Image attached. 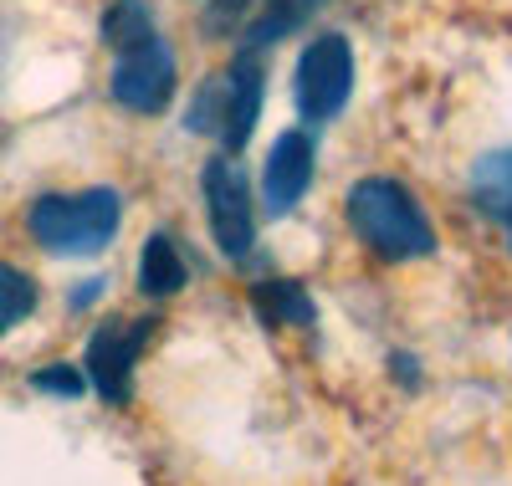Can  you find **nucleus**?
<instances>
[{
	"label": "nucleus",
	"instance_id": "nucleus-1",
	"mask_svg": "<svg viewBox=\"0 0 512 486\" xmlns=\"http://www.w3.org/2000/svg\"><path fill=\"white\" fill-rule=\"evenodd\" d=\"M354 236L379 256V261H425L436 256V226L425 205L415 200V190H405L400 180H384V174H369L359 180L344 200Z\"/></svg>",
	"mask_w": 512,
	"mask_h": 486
},
{
	"label": "nucleus",
	"instance_id": "nucleus-2",
	"mask_svg": "<svg viewBox=\"0 0 512 486\" xmlns=\"http://www.w3.org/2000/svg\"><path fill=\"white\" fill-rule=\"evenodd\" d=\"M262 52H236V62L221 72L200 82V93L190 98V113H185V128L190 134H210L221 144V154H236L246 149V139L256 134V118H262Z\"/></svg>",
	"mask_w": 512,
	"mask_h": 486
},
{
	"label": "nucleus",
	"instance_id": "nucleus-3",
	"mask_svg": "<svg viewBox=\"0 0 512 486\" xmlns=\"http://www.w3.org/2000/svg\"><path fill=\"white\" fill-rule=\"evenodd\" d=\"M123 200L108 185L77 190V195H41L26 210V231L36 246H47L52 256H93L118 236Z\"/></svg>",
	"mask_w": 512,
	"mask_h": 486
},
{
	"label": "nucleus",
	"instance_id": "nucleus-4",
	"mask_svg": "<svg viewBox=\"0 0 512 486\" xmlns=\"http://www.w3.org/2000/svg\"><path fill=\"white\" fill-rule=\"evenodd\" d=\"M354 93V47L344 31H323L313 36L303 57H297V72H292V103H297V118L308 128H323L328 118L344 113Z\"/></svg>",
	"mask_w": 512,
	"mask_h": 486
},
{
	"label": "nucleus",
	"instance_id": "nucleus-5",
	"mask_svg": "<svg viewBox=\"0 0 512 486\" xmlns=\"http://www.w3.org/2000/svg\"><path fill=\"white\" fill-rule=\"evenodd\" d=\"M175 72H180L175 47H169L164 31H154V36L134 41V47L113 52V77H108L113 103H123L128 113L154 118V113H164L169 103H175Z\"/></svg>",
	"mask_w": 512,
	"mask_h": 486
},
{
	"label": "nucleus",
	"instance_id": "nucleus-6",
	"mask_svg": "<svg viewBox=\"0 0 512 486\" xmlns=\"http://www.w3.org/2000/svg\"><path fill=\"white\" fill-rule=\"evenodd\" d=\"M200 195H205L210 231H216L221 256L241 267V261L251 256V246H256V205H251L246 174L231 164V154H210V159H205V169H200Z\"/></svg>",
	"mask_w": 512,
	"mask_h": 486
},
{
	"label": "nucleus",
	"instance_id": "nucleus-7",
	"mask_svg": "<svg viewBox=\"0 0 512 486\" xmlns=\"http://www.w3.org/2000/svg\"><path fill=\"white\" fill-rule=\"evenodd\" d=\"M154 338V318H134V323H103L93 338H88V379L108 405H123L128 400V384H134V364L139 353L149 348Z\"/></svg>",
	"mask_w": 512,
	"mask_h": 486
},
{
	"label": "nucleus",
	"instance_id": "nucleus-8",
	"mask_svg": "<svg viewBox=\"0 0 512 486\" xmlns=\"http://www.w3.org/2000/svg\"><path fill=\"white\" fill-rule=\"evenodd\" d=\"M313 164H318V139H313V128H287V134H277V144H272V154H267V169H262L267 215H287L297 200L308 195Z\"/></svg>",
	"mask_w": 512,
	"mask_h": 486
},
{
	"label": "nucleus",
	"instance_id": "nucleus-9",
	"mask_svg": "<svg viewBox=\"0 0 512 486\" xmlns=\"http://www.w3.org/2000/svg\"><path fill=\"white\" fill-rule=\"evenodd\" d=\"M472 205L487 220L512 226V144L477 159V169H472Z\"/></svg>",
	"mask_w": 512,
	"mask_h": 486
},
{
	"label": "nucleus",
	"instance_id": "nucleus-10",
	"mask_svg": "<svg viewBox=\"0 0 512 486\" xmlns=\"http://www.w3.org/2000/svg\"><path fill=\"white\" fill-rule=\"evenodd\" d=\"M185 282H190V267H185L175 236L154 231V236L144 241V256H139V287H144L149 297H175Z\"/></svg>",
	"mask_w": 512,
	"mask_h": 486
},
{
	"label": "nucleus",
	"instance_id": "nucleus-11",
	"mask_svg": "<svg viewBox=\"0 0 512 486\" xmlns=\"http://www.w3.org/2000/svg\"><path fill=\"white\" fill-rule=\"evenodd\" d=\"M251 302L272 328H313V297L303 282H256L251 287Z\"/></svg>",
	"mask_w": 512,
	"mask_h": 486
},
{
	"label": "nucleus",
	"instance_id": "nucleus-12",
	"mask_svg": "<svg viewBox=\"0 0 512 486\" xmlns=\"http://www.w3.org/2000/svg\"><path fill=\"white\" fill-rule=\"evenodd\" d=\"M154 31H159V21L149 11V0H113V6L103 11V41H108L113 52L134 47V41H144Z\"/></svg>",
	"mask_w": 512,
	"mask_h": 486
},
{
	"label": "nucleus",
	"instance_id": "nucleus-13",
	"mask_svg": "<svg viewBox=\"0 0 512 486\" xmlns=\"http://www.w3.org/2000/svg\"><path fill=\"white\" fill-rule=\"evenodd\" d=\"M303 11H308V0H272V6H267L262 16H251V21L241 26L246 52H262V47H272L277 36H287L297 21H303Z\"/></svg>",
	"mask_w": 512,
	"mask_h": 486
},
{
	"label": "nucleus",
	"instance_id": "nucleus-14",
	"mask_svg": "<svg viewBox=\"0 0 512 486\" xmlns=\"http://www.w3.org/2000/svg\"><path fill=\"white\" fill-rule=\"evenodd\" d=\"M31 313H36V282L11 261H0V333H11Z\"/></svg>",
	"mask_w": 512,
	"mask_h": 486
},
{
	"label": "nucleus",
	"instance_id": "nucleus-15",
	"mask_svg": "<svg viewBox=\"0 0 512 486\" xmlns=\"http://www.w3.org/2000/svg\"><path fill=\"white\" fill-rule=\"evenodd\" d=\"M251 21V0H210V11H205V31L210 36H231Z\"/></svg>",
	"mask_w": 512,
	"mask_h": 486
},
{
	"label": "nucleus",
	"instance_id": "nucleus-16",
	"mask_svg": "<svg viewBox=\"0 0 512 486\" xmlns=\"http://www.w3.org/2000/svg\"><path fill=\"white\" fill-rule=\"evenodd\" d=\"M82 369H72V364H52V369H36L31 374V389H41V394H67V400H77L82 394Z\"/></svg>",
	"mask_w": 512,
	"mask_h": 486
},
{
	"label": "nucleus",
	"instance_id": "nucleus-17",
	"mask_svg": "<svg viewBox=\"0 0 512 486\" xmlns=\"http://www.w3.org/2000/svg\"><path fill=\"white\" fill-rule=\"evenodd\" d=\"M98 292H103V277H93V282H82V287L72 292V307H88V302H93Z\"/></svg>",
	"mask_w": 512,
	"mask_h": 486
},
{
	"label": "nucleus",
	"instance_id": "nucleus-18",
	"mask_svg": "<svg viewBox=\"0 0 512 486\" xmlns=\"http://www.w3.org/2000/svg\"><path fill=\"white\" fill-rule=\"evenodd\" d=\"M308 6H313V0H308Z\"/></svg>",
	"mask_w": 512,
	"mask_h": 486
},
{
	"label": "nucleus",
	"instance_id": "nucleus-19",
	"mask_svg": "<svg viewBox=\"0 0 512 486\" xmlns=\"http://www.w3.org/2000/svg\"><path fill=\"white\" fill-rule=\"evenodd\" d=\"M507 231H512V226H507Z\"/></svg>",
	"mask_w": 512,
	"mask_h": 486
}]
</instances>
